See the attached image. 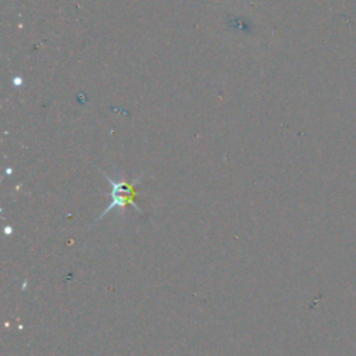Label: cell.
<instances>
[{"label":"cell","mask_w":356,"mask_h":356,"mask_svg":"<svg viewBox=\"0 0 356 356\" xmlns=\"http://www.w3.org/2000/svg\"><path fill=\"white\" fill-rule=\"evenodd\" d=\"M106 178H107V181H108V184H110V186H111V193H110V195H111V203H110V206L99 216L97 220L103 218L107 213H110V211L114 210V209L122 210L128 203H129V204H134L135 209H136L138 211H140L139 207L134 203V185H132V184H128V182H125L124 179H113V178L108 177V175H106Z\"/></svg>","instance_id":"obj_1"}]
</instances>
